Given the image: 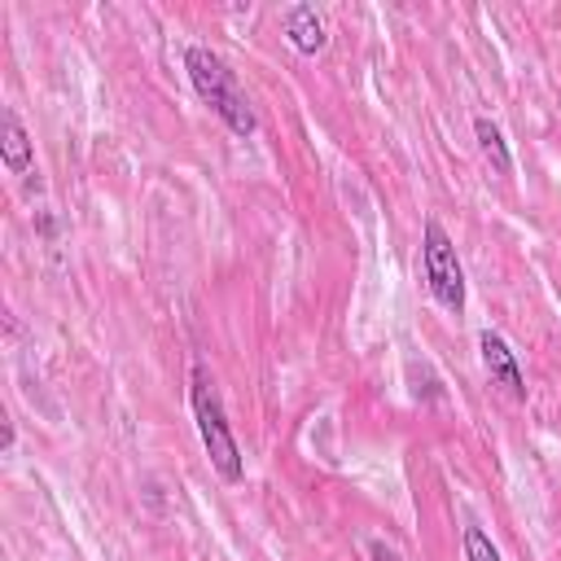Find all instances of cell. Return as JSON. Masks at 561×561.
Returning <instances> with one entry per match:
<instances>
[{"instance_id":"9","label":"cell","mask_w":561,"mask_h":561,"mask_svg":"<svg viewBox=\"0 0 561 561\" xmlns=\"http://www.w3.org/2000/svg\"><path fill=\"white\" fill-rule=\"evenodd\" d=\"M368 557H373V561H399L394 543H386V539H368Z\"/></svg>"},{"instance_id":"4","label":"cell","mask_w":561,"mask_h":561,"mask_svg":"<svg viewBox=\"0 0 561 561\" xmlns=\"http://www.w3.org/2000/svg\"><path fill=\"white\" fill-rule=\"evenodd\" d=\"M478 355H482V368H486L491 386H504V394L522 403L530 386H526V373H522V364H517V351L504 342V333L482 329V333H478Z\"/></svg>"},{"instance_id":"8","label":"cell","mask_w":561,"mask_h":561,"mask_svg":"<svg viewBox=\"0 0 561 561\" xmlns=\"http://www.w3.org/2000/svg\"><path fill=\"white\" fill-rule=\"evenodd\" d=\"M460 548H465V561H504L500 557V548L491 543V535L482 530V526H465V539H460Z\"/></svg>"},{"instance_id":"1","label":"cell","mask_w":561,"mask_h":561,"mask_svg":"<svg viewBox=\"0 0 561 561\" xmlns=\"http://www.w3.org/2000/svg\"><path fill=\"white\" fill-rule=\"evenodd\" d=\"M184 70H188L193 92L215 110V118H219L232 136H241V140L254 136L259 118H254V110H250V101H245L237 75L228 70V61H224L215 48H206V44H188V48H184Z\"/></svg>"},{"instance_id":"3","label":"cell","mask_w":561,"mask_h":561,"mask_svg":"<svg viewBox=\"0 0 561 561\" xmlns=\"http://www.w3.org/2000/svg\"><path fill=\"white\" fill-rule=\"evenodd\" d=\"M421 272H425V289L430 298L460 316L465 311V267H460V254H456V241L447 237V228L430 215L421 224Z\"/></svg>"},{"instance_id":"5","label":"cell","mask_w":561,"mask_h":561,"mask_svg":"<svg viewBox=\"0 0 561 561\" xmlns=\"http://www.w3.org/2000/svg\"><path fill=\"white\" fill-rule=\"evenodd\" d=\"M280 31H285V39H289V48H294L298 57H316V53H324V44H329L324 18L316 13V4H285Z\"/></svg>"},{"instance_id":"7","label":"cell","mask_w":561,"mask_h":561,"mask_svg":"<svg viewBox=\"0 0 561 561\" xmlns=\"http://www.w3.org/2000/svg\"><path fill=\"white\" fill-rule=\"evenodd\" d=\"M473 136H478V149H482V158L491 162V171H495V175H513V149H508L500 123H491L486 114H478V118H473Z\"/></svg>"},{"instance_id":"6","label":"cell","mask_w":561,"mask_h":561,"mask_svg":"<svg viewBox=\"0 0 561 561\" xmlns=\"http://www.w3.org/2000/svg\"><path fill=\"white\" fill-rule=\"evenodd\" d=\"M0 162L9 175H26L35 167V145H31V131L22 127V118L13 110L0 114Z\"/></svg>"},{"instance_id":"2","label":"cell","mask_w":561,"mask_h":561,"mask_svg":"<svg viewBox=\"0 0 561 561\" xmlns=\"http://www.w3.org/2000/svg\"><path fill=\"white\" fill-rule=\"evenodd\" d=\"M188 403H193V421H197L202 447L210 456V469L228 486H237L245 478V456H241V443H237V434L228 425V412L219 403V390H215L206 364H193V373H188Z\"/></svg>"}]
</instances>
